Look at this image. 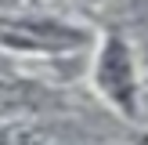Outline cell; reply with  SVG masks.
Wrapping results in <instances>:
<instances>
[{
    "mask_svg": "<svg viewBox=\"0 0 148 145\" xmlns=\"http://www.w3.org/2000/svg\"><path fill=\"white\" fill-rule=\"evenodd\" d=\"M87 40L83 29L54 18H0V47L22 55H65Z\"/></svg>",
    "mask_w": 148,
    "mask_h": 145,
    "instance_id": "obj_1",
    "label": "cell"
},
{
    "mask_svg": "<svg viewBox=\"0 0 148 145\" xmlns=\"http://www.w3.org/2000/svg\"><path fill=\"white\" fill-rule=\"evenodd\" d=\"M94 84H98L101 98L108 105H116L130 120L137 116V69H134V58H130V47L119 36L101 40L98 62H94Z\"/></svg>",
    "mask_w": 148,
    "mask_h": 145,
    "instance_id": "obj_2",
    "label": "cell"
},
{
    "mask_svg": "<svg viewBox=\"0 0 148 145\" xmlns=\"http://www.w3.org/2000/svg\"><path fill=\"white\" fill-rule=\"evenodd\" d=\"M40 105H43V94L33 84L0 76V113H29V109H40Z\"/></svg>",
    "mask_w": 148,
    "mask_h": 145,
    "instance_id": "obj_3",
    "label": "cell"
},
{
    "mask_svg": "<svg viewBox=\"0 0 148 145\" xmlns=\"http://www.w3.org/2000/svg\"><path fill=\"white\" fill-rule=\"evenodd\" d=\"M0 145H65L58 142L54 134L47 130H36V127H22V123H11V127H0Z\"/></svg>",
    "mask_w": 148,
    "mask_h": 145,
    "instance_id": "obj_4",
    "label": "cell"
}]
</instances>
